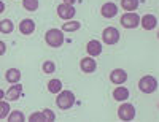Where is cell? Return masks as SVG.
I'll use <instances>...</instances> for the list:
<instances>
[{"label": "cell", "instance_id": "obj_1", "mask_svg": "<svg viewBox=\"0 0 159 122\" xmlns=\"http://www.w3.org/2000/svg\"><path fill=\"white\" fill-rule=\"evenodd\" d=\"M75 103V94L72 90H61L57 94V98H56V105L59 110H70Z\"/></svg>", "mask_w": 159, "mask_h": 122}, {"label": "cell", "instance_id": "obj_16", "mask_svg": "<svg viewBox=\"0 0 159 122\" xmlns=\"http://www.w3.org/2000/svg\"><path fill=\"white\" fill-rule=\"evenodd\" d=\"M5 79L8 81L10 84H16V83H19V81H21V72L18 68H10L5 73Z\"/></svg>", "mask_w": 159, "mask_h": 122}, {"label": "cell", "instance_id": "obj_24", "mask_svg": "<svg viewBox=\"0 0 159 122\" xmlns=\"http://www.w3.org/2000/svg\"><path fill=\"white\" fill-rule=\"evenodd\" d=\"M10 114V103L0 100V119H5Z\"/></svg>", "mask_w": 159, "mask_h": 122}, {"label": "cell", "instance_id": "obj_9", "mask_svg": "<svg viewBox=\"0 0 159 122\" xmlns=\"http://www.w3.org/2000/svg\"><path fill=\"white\" fill-rule=\"evenodd\" d=\"M100 15L103 18H107V19H111L118 15V7L113 3V2H107V3H103L102 8H100Z\"/></svg>", "mask_w": 159, "mask_h": 122}, {"label": "cell", "instance_id": "obj_29", "mask_svg": "<svg viewBox=\"0 0 159 122\" xmlns=\"http://www.w3.org/2000/svg\"><path fill=\"white\" fill-rule=\"evenodd\" d=\"M76 0H62V3H67V5H73Z\"/></svg>", "mask_w": 159, "mask_h": 122}, {"label": "cell", "instance_id": "obj_5", "mask_svg": "<svg viewBox=\"0 0 159 122\" xmlns=\"http://www.w3.org/2000/svg\"><path fill=\"white\" fill-rule=\"evenodd\" d=\"M118 117L121 120H132L135 117V108L130 103H123L118 108Z\"/></svg>", "mask_w": 159, "mask_h": 122}, {"label": "cell", "instance_id": "obj_12", "mask_svg": "<svg viewBox=\"0 0 159 122\" xmlns=\"http://www.w3.org/2000/svg\"><path fill=\"white\" fill-rule=\"evenodd\" d=\"M86 52L91 57L100 56L102 54V43L99 41V40H91V41H88V45H86Z\"/></svg>", "mask_w": 159, "mask_h": 122}, {"label": "cell", "instance_id": "obj_18", "mask_svg": "<svg viewBox=\"0 0 159 122\" xmlns=\"http://www.w3.org/2000/svg\"><path fill=\"white\" fill-rule=\"evenodd\" d=\"M139 5H140L139 0H121V7L126 11H135L139 8Z\"/></svg>", "mask_w": 159, "mask_h": 122}, {"label": "cell", "instance_id": "obj_13", "mask_svg": "<svg viewBox=\"0 0 159 122\" xmlns=\"http://www.w3.org/2000/svg\"><path fill=\"white\" fill-rule=\"evenodd\" d=\"M140 24L145 30H153L156 29V25H157V19L154 15H145L142 19H140Z\"/></svg>", "mask_w": 159, "mask_h": 122}, {"label": "cell", "instance_id": "obj_17", "mask_svg": "<svg viewBox=\"0 0 159 122\" xmlns=\"http://www.w3.org/2000/svg\"><path fill=\"white\" fill-rule=\"evenodd\" d=\"M61 89H62V83H61V79H49L48 81V90L51 92V94H59L61 92Z\"/></svg>", "mask_w": 159, "mask_h": 122}, {"label": "cell", "instance_id": "obj_21", "mask_svg": "<svg viewBox=\"0 0 159 122\" xmlns=\"http://www.w3.org/2000/svg\"><path fill=\"white\" fill-rule=\"evenodd\" d=\"M7 117H8V122H24V120H25L24 114H22L21 111H18V110L11 111L10 116H7Z\"/></svg>", "mask_w": 159, "mask_h": 122}, {"label": "cell", "instance_id": "obj_19", "mask_svg": "<svg viewBox=\"0 0 159 122\" xmlns=\"http://www.w3.org/2000/svg\"><path fill=\"white\" fill-rule=\"evenodd\" d=\"M13 30H15V25H13L11 19L0 21V32H2V33H11Z\"/></svg>", "mask_w": 159, "mask_h": 122}, {"label": "cell", "instance_id": "obj_15", "mask_svg": "<svg viewBox=\"0 0 159 122\" xmlns=\"http://www.w3.org/2000/svg\"><path fill=\"white\" fill-rule=\"evenodd\" d=\"M113 98H115L116 102H126V100L129 98V89H126V87H123L121 84H119V86L113 90Z\"/></svg>", "mask_w": 159, "mask_h": 122}, {"label": "cell", "instance_id": "obj_30", "mask_svg": "<svg viewBox=\"0 0 159 122\" xmlns=\"http://www.w3.org/2000/svg\"><path fill=\"white\" fill-rule=\"evenodd\" d=\"M3 98H5V92L0 89V100H3Z\"/></svg>", "mask_w": 159, "mask_h": 122}, {"label": "cell", "instance_id": "obj_4", "mask_svg": "<svg viewBox=\"0 0 159 122\" xmlns=\"http://www.w3.org/2000/svg\"><path fill=\"white\" fill-rule=\"evenodd\" d=\"M102 40L105 45H116L119 41V30L116 27H107V29H103L102 32Z\"/></svg>", "mask_w": 159, "mask_h": 122}, {"label": "cell", "instance_id": "obj_26", "mask_svg": "<svg viewBox=\"0 0 159 122\" xmlns=\"http://www.w3.org/2000/svg\"><path fill=\"white\" fill-rule=\"evenodd\" d=\"M42 113H43V116H45V119H46L48 122H52V120H56V116H54V113H52L51 110H48V108H46V110H43Z\"/></svg>", "mask_w": 159, "mask_h": 122}, {"label": "cell", "instance_id": "obj_6", "mask_svg": "<svg viewBox=\"0 0 159 122\" xmlns=\"http://www.w3.org/2000/svg\"><path fill=\"white\" fill-rule=\"evenodd\" d=\"M121 24L124 29H135L140 24V18L137 13H126V15L121 16Z\"/></svg>", "mask_w": 159, "mask_h": 122}, {"label": "cell", "instance_id": "obj_22", "mask_svg": "<svg viewBox=\"0 0 159 122\" xmlns=\"http://www.w3.org/2000/svg\"><path fill=\"white\" fill-rule=\"evenodd\" d=\"M42 70H43V73L51 75V73H54V72H56V65H54V62L46 60V62H43V65H42Z\"/></svg>", "mask_w": 159, "mask_h": 122}, {"label": "cell", "instance_id": "obj_11", "mask_svg": "<svg viewBox=\"0 0 159 122\" xmlns=\"http://www.w3.org/2000/svg\"><path fill=\"white\" fill-rule=\"evenodd\" d=\"M110 81L113 84H123L127 81V73L123 70V68H115L111 73H110Z\"/></svg>", "mask_w": 159, "mask_h": 122}, {"label": "cell", "instance_id": "obj_7", "mask_svg": "<svg viewBox=\"0 0 159 122\" xmlns=\"http://www.w3.org/2000/svg\"><path fill=\"white\" fill-rule=\"evenodd\" d=\"M57 16L61 19H65V21H69L75 16V8L73 5H67V3H61L57 7Z\"/></svg>", "mask_w": 159, "mask_h": 122}, {"label": "cell", "instance_id": "obj_2", "mask_svg": "<svg viewBox=\"0 0 159 122\" xmlns=\"http://www.w3.org/2000/svg\"><path fill=\"white\" fill-rule=\"evenodd\" d=\"M45 41L48 43V46L51 48H59L64 45L65 38H64V32L59 29H49L45 33Z\"/></svg>", "mask_w": 159, "mask_h": 122}, {"label": "cell", "instance_id": "obj_23", "mask_svg": "<svg viewBox=\"0 0 159 122\" xmlns=\"http://www.w3.org/2000/svg\"><path fill=\"white\" fill-rule=\"evenodd\" d=\"M22 7L27 11H35L38 8V0H22Z\"/></svg>", "mask_w": 159, "mask_h": 122}, {"label": "cell", "instance_id": "obj_25", "mask_svg": "<svg viewBox=\"0 0 159 122\" xmlns=\"http://www.w3.org/2000/svg\"><path fill=\"white\" fill-rule=\"evenodd\" d=\"M29 120H30V122H46V119H45V116H43V113H42V111L34 113V114L29 117Z\"/></svg>", "mask_w": 159, "mask_h": 122}, {"label": "cell", "instance_id": "obj_10", "mask_svg": "<svg viewBox=\"0 0 159 122\" xmlns=\"http://www.w3.org/2000/svg\"><path fill=\"white\" fill-rule=\"evenodd\" d=\"M80 68H81L83 73H92V72H96L97 63L91 56L89 57H83L81 60H80Z\"/></svg>", "mask_w": 159, "mask_h": 122}, {"label": "cell", "instance_id": "obj_14", "mask_svg": "<svg viewBox=\"0 0 159 122\" xmlns=\"http://www.w3.org/2000/svg\"><path fill=\"white\" fill-rule=\"evenodd\" d=\"M19 32L22 35H30L35 32V22L32 19H22L19 22Z\"/></svg>", "mask_w": 159, "mask_h": 122}, {"label": "cell", "instance_id": "obj_28", "mask_svg": "<svg viewBox=\"0 0 159 122\" xmlns=\"http://www.w3.org/2000/svg\"><path fill=\"white\" fill-rule=\"evenodd\" d=\"M3 11H5V3L2 2V0H0V15H2Z\"/></svg>", "mask_w": 159, "mask_h": 122}, {"label": "cell", "instance_id": "obj_27", "mask_svg": "<svg viewBox=\"0 0 159 122\" xmlns=\"http://www.w3.org/2000/svg\"><path fill=\"white\" fill-rule=\"evenodd\" d=\"M5 51H7V45L2 41V40H0V56H3Z\"/></svg>", "mask_w": 159, "mask_h": 122}, {"label": "cell", "instance_id": "obj_20", "mask_svg": "<svg viewBox=\"0 0 159 122\" xmlns=\"http://www.w3.org/2000/svg\"><path fill=\"white\" fill-rule=\"evenodd\" d=\"M80 27H81V24H80L78 21H69V22H65L64 25H62V32H75V30H78Z\"/></svg>", "mask_w": 159, "mask_h": 122}, {"label": "cell", "instance_id": "obj_8", "mask_svg": "<svg viewBox=\"0 0 159 122\" xmlns=\"http://www.w3.org/2000/svg\"><path fill=\"white\" fill-rule=\"evenodd\" d=\"M21 95H22V84H19V83L13 84V86L8 89V92H5V98H7L8 102H15V100H18Z\"/></svg>", "mask_w": 159, "mask_h": 122}, {"label": "cell", "instance_id": "obj_3", "mask_svg": "<svg viewBox=\"0 0 159 122\" xmlns=\"http://www.w3.org/2000/svg\"><path fill=\"white\" fill-rule=\"evenodd\" d=\"M139 89L143 92V94H153L156 89H157V81L154 76H150V75H145L140 78L139 81Z\"/></svg>", "mask_w": 159, "mask_h": 122}]
</instances>
